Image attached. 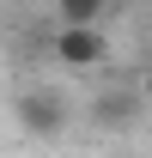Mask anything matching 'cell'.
I'll return each mask as SVG.
<instances>
[{
	"instance_id": "obj_1",
	"label": "cell",
	"mask_w": 152,
	"mask_h": 158,
	"mask_svg": "<svg viewBox=\"0 0 152 158\" xmlns=\"http://www.w3.org/2000/svg\"><path fill=\"white\" fill-rule=\"evenodd\" d=\"M12 116H19L24 134L61 140V134H67V122H73V103H67V91H61V85H24L19 98H12Z\"/></svg>"
},
{
	"instance_id": "obj_2",
	"label": "cell",
	"mask_w": 152,
	"mask_h": 158,
	"mask_svg": "<svg viewBox=\"0 0 152 158\" xmlns=\"http://www.w3.org/2000/svg\"><path fill=\"white\" fill-rule=\"evenodd\" d=\"M49 55L61 67H73V73H91V67L110 61V37H103V24H91V31H55Z\"/></svg>"
},
{
	"instance_id": "obj_3",
	"label": "cell",
	"mask_w": 152,
	"mask_h": 158,
	"mask_svg": "<svg viewBox=\"0 0 152 158\" xmlns=\"http://www.w3.org/2000/svg\"><path fill=\"white\" fill-rule=\"evenodd\" d=\"M140 85H103L91 103H85V116L97 122V128H110V134H122V128H134V116H140Z\"/></svg>"
},
{
	"instance_id": "obj_4",
	"label": "cell",
	"mask_w": 152,
	"mask_h": 158,
	"mask_svg": "<svg viewBox=\"0 0 152 158\" xmlns=\"http://www.w3.org/2000/svg\"><path fill=\"white\" fill-rule=\"evenodd\" d=\"M55 19L61 31H91V24H103V0H61Z\"/></svg>"
},
{
	"instance_id": "obj_5",
	"label": "cell",
	"mask_w": 152,
	"mask_h": 158,
	"mask_svg": "<svg viewBox=\"0 0 152 158\" xmlns=\"http://www.w3.org/2000/svg\"><path fill=\"white\" fill-rule=\"evenodd\" d=\"M134 85H140V98L152 103V61H146V67H140V79H134Z\"/></svg>"
}]
</instances>
